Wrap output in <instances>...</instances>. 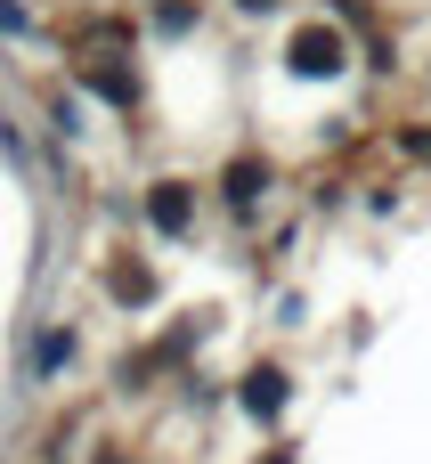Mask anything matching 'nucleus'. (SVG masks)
<instances>
[{
	"label": "nucleus",
	"instance_id": "obj_1",
	"mask_svg": "<svg viewBox=\"0 0 431 464\" xmlns=\"http://www.w3.org/2000/svg\"><path fill=\"white\" fill-rule=\"evenodd\" d=\"M342 57H350V41H342L334 24H310V33L293 41V65H302V73H334Z\"/></svg>",
	"mask_w": 431,
	"mask_h": 464
},
{
	"label": "nucleus",
	"instance_id": "obj_2",
	"mask_svg": "<svg viewBox=\"0 0 431 464\" xmlns=\"http://www.w3.org/2000/svg\"><path fill=\"white\" fill-rule=\"evenodd\" d=\"M155 228H187V196H179V188L155 196Z\"/></svg>",
	"mask_w": 431,
	"mask_h": 464
},
{
	"label": "nucleus",
	"instance_id": "obj_3",
	"mask_svg": "<svg viewBox=\"0 0 431 464\" xmlns=\"http://www.w3.org/2000/svg\"><path fill=\"white\" fill-rule=\"evenodd\" d=\"M244 400H253V408H261V416H269V408H277V400H285V383H277V375H253V392H244Z\"/></svg>",
	"mask_w": 431,
	"mask_h": 464
}]
</instances>
